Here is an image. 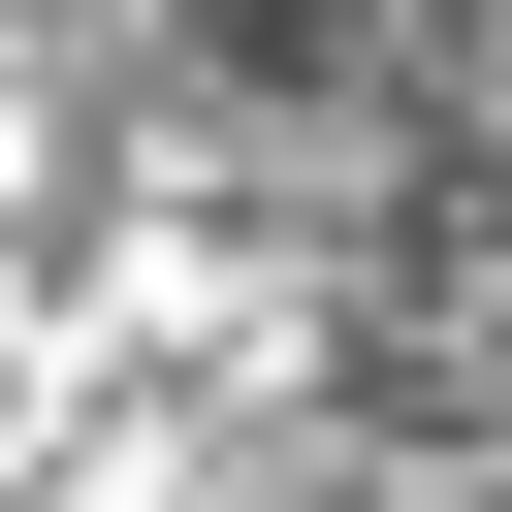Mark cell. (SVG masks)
I'll use <instances>...</instances> for the list:
<instances>
[{
    "label": "cell",
    "instance_id": "1",
    "mask_svg": "<svg viewBox=\"0 0 512 512\" xmlns=\"http://www.w3.org/2000/svg\"><path fill=\"white\" fill-rule=\"evenodd\" d=\"M256 96L320 128L256 512H512V32H352Z\"/></svg>",
    "mask_w": 512,
    "mask_h": 512
}]
</instances>
